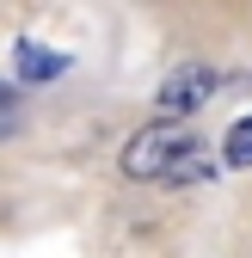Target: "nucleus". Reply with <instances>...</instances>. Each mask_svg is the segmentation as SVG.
I'll list each match as a JSON object with an SVG mask.
<instances>
[{"label":"nucleus","mask_w":252,"mask_h":258,"mask_svg":"<svg viewBox=\"0 0 252 258\" xmlns=\"http://www.w3.org/2000/svg\"><path fill=\"white\" fill-rule=\"evenodd\" d=\"M228 166H252V117H240L228 129Z\"/></svg>","instance_id":"20e7f679"},{"label":"nucleus","mask_w":252,"mask_h":258,"mask_svg":"<svg viewBox=\"0 0 252 258\" xmlns=\"http://www.w3.org/2000/svg\"><path fill=\"white\" fill-rule=\"evenodd\" d=\"M209 92H215V74L203 68V61H184V68L166 74V86H160V117H191Z\"/></svg>","instance_id":"f03ea898"},{"label":"nucleus","mask_w":252,"mask_h":258,"mask_svg":"<svg viewBox=\"0 0 252 258\" xmlns=\"http://www.w3.org/2000/svg\"><path fill=\"white\" fill-rule=\"evenodd\" d=\"M0 105H13V92H7V86H0Z\"/></svg>","instance_id":"39448f33"},{"label":"nucleus","mask_w":252,"mask_h":258,"mask_svg":"<svg viewBox=\"0 0 252 258\" xmlns=\"http://www.w3.org/2000/svg\"><path fill=\"white\" fill-rule=\"evenodd\" d=\"M117 166L136 184H197V178H209V154L197 142V129H184L178 117H160L123 142Z\"/></svg>","instance_id":"f257e3e1"},{"label":"nucleus","mask_w":252,"mask_h":258,"mask_svg":"<svg viewBox=\"0 0 252 258\" xmlns=\"http://www.w3.org/2000/svg\"><path fill=\"white\" fill-rule=\"evenodd\" d=\"M68 61L61 55H49V49H37V43H19V74L25 80H49V74H61Z\"/></svg>","instance_id":"7ed1b4c3"}]
</instances>
